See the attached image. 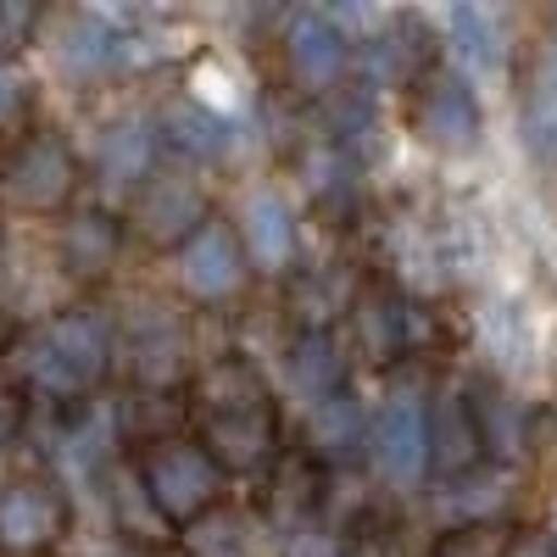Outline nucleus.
<instances>
[{
    "label": "nucleus",
    "instance_id": "nucleus-22",
    "mask_svg": "<svg viewBox=\"0 0 557 557\" xmlns=\"http://www.w3.org/2000/svg\"><path fill=\"white\" fill-rule=\"evenodd\" d=\"M469 412H474V430H480V451L485 457H519L524 451V412H519L513 396L480 385L469 396Z\"/></svg>",
    "mask_w": 557,
    "mask_h": 557
},
{
    "label": "nucleus",
    "instance_id": "nucleus-36",
    "mask_svg": "<svg viewBox=\"0 0 557 557\" xmlns=\"http://www.w3.org/2000/svg\"><path fill=\"white\" fill-rule=\"evenodd\" d=\"M341 557H380L374 546H357V552H341Z\"/></svg>",
    "mask_w": 557,
    "mask_h": 557
},
{
    "label": "nucleus",
    "instance_id": "nucleus-27",
    "mask_svg": "<svg viewBox=\"0 0 557 557\" xmlns=\"http://www.w3.org/2000/svg\"><path fill=\"white\" fill-rule=\"evenodd\" d=\"M184 546L190 557H257V541H251V524L240 513H207L184 530Z\"/></svg>",
    "mask_w": 557,
    "mask_h": 557
},
{
    "label": "nucleus",
    "instance_id": "nucleus-25",
    "mask_svg": "<svg viewBox=\"0 0 557 557\" xmlns=\"http://www.w3.org/2000/svg\"><path fill=\"white\" fill-rule=\"evenodd\" d=\"M168 146H178L184 157H196V162H212V157H223L228 151V128H223V117H212L207 107H196V101H178V107H168Z\"/></svg>",
    "mask_w": 557,
    "mask_h": 557
},
{
    "label": "nucleus",
    "instance_id": "nucleus-2",
    "mask_svg": "<svg viewBox=\"0 0 557 557\" xmlns=\"http://www.w3.org/2000/svg\"><path fill=\"white\" fill-rule=\"evenodd\" d=\"M112 368V323L101 307H67L57 318L34 323L12 351V374L23 391H39L51 401H84Z\"/></svg>",
    "mask_w": 557,
    "mask_h": 557
},
{
    "label": "nucleus",
    "instance_id": "nucleus-6",
    "mask_svg": "<svg viewBox=\"0 0 557 557\" xmlns=\"http://www.w3.org/2000/svg\"><path fill=\"white\" fill-rule=\"evenodd\" d=\"M407 117H412V134L441 157H469L480 146V101L457 73L430 67L412 84V112Z\"/></svg>",
    "mask_w": 557,
    "mask_h": 557
},
{
    "label": "nucleus",
    "instance_id": "nucleus-33",
    "mask_svg": "<svg viewBox=\"0 0 557 557\" xmlns=\"http://www.w3.org/2000/svg\"><path fill=\"white\" fill-rule=\"evenodd\" d=\"M290 557H341V546L323 530H296L290 535Z\"/></svg>",
    "mask_w": 557,
    "mask_h": 557
},
{
    "label": "nucleus",
    "instance_id": "nucleus-21",
    "mask_svg": "<svg viewBox=\"0 0 557 557\" xmlns=\"http://www.w3.org/2000/svg\"><path fill=\"white\" fill-rule=\"evenodd\" d=\"M285 362H290V385L307 396V407L323 401V396H335V391H346V357H341L330 330H301Z\"/></svg>",
    "mask_w": 557,
    "mask_h": 557
},
{
    "label": "nucleus",
    "instance_id": "nucleus-32",
    "mask_svg": "<svg viewBox=\"0 0 557 557\" xmlns=\"http://www.w3.org/2000/svg\"><path fill=\"white\" fill-rule=\"evenodd\" d=\"M23 107H28V89H23L17 67L0 62V128H12V123L23 117Z\"/></svg>",
    "mask_w": 557,
    "mask_h": 557
},
{
    "label": "nucleus",
    "instance_id": "nucleus-3",
    "mask_svg": "<svg viewBox=\"0 0 557 557\" xmlns=\"http://www.w3.org/2000/svg\"><path fill=\"white\" fill-rule=\"evenodd\" d=\"M139 502L168 530H190L196 519L218 513L223 502V469L190 435H168L139 446Z\"/></svg>",
    "mask_w": 557,
    "mask_h": 557
},
{
    "label": "nucleus",
    "instance_id": "nucleus-20",
    "mask_svg": "<svg viewBox=\"0 0 557 557\" xmlns=\"http://www.w3.org/2000/svg\"><path fill=\"white\" fill-rule=\"evenodd\" d=\"M502 502H507V474L469 469V474H457V480H441L435 519L446 530H485L491 513H502Z\"/></svg>",
    "mask_w": 557,
    "mask_h": 557
},
{
    "label": "nucleus",
    "instance_id": "nucleus-13",
    "mask_svg": "<svg viewBox=\"0 0 557 557\" xmlns=\"http://www.w3.org/2000/svg\"><path fill=\"white\" fill-rule=\"evenodd\" d=\"M57 57L78 84H89V78H107V73H117L128 62V39L101 12H73L62 23V34H57Z\"/></svg>",
    "mask_w": 557,
    "mask_h": 557
},
{
    "label": "nucleus",
    "instance_id": "nucleus-23",
    "mask_svg": "<svg viewBox=\"0 0 557 557\" xmlns=\"http://www.w3.org/2000/svg\"><path fill=\"white\" fill-rule=\"evenodd\" d=\"M446 28H451L457 57L469 62V67H480V73H496L502 67L507 45H502V17L496 12H485V7H451Z\"/></svg>",
    "mask_w": 557,
    "mask_h": 557
},
{
    "label": "nucleus",
    "instance_id": "nucleus-1",
    "mask_svg": "<svg viewBox=\"0 0 557 557\" xmlns=\"http://www.w3.org/2000/svg\"><path fill=\"white\" fill-rule=\"evenodd\" d=\"M201 407V451L223 474H262L278 457V407L262 385V374L240 357L212 362L196 380Z\"/></svg>",
    "mask_w": 557,
    "mask_h": 557
},
{
    "label": "nucleus",
    "instance_id": "nucleus-9",
    "mask_svg": "<svg viewBox=\"0 0 557 557\" xmlns=\"http://www.w3.org/2000/svg\"><path fill=\"white\" fill-rule=\"evenodd\" d=\"M251 278V262L240 251V235L223 218H207L190 240L178 246V285L196 301H228Z\"/></svg>",
    "mask_w": 557,
    "mask_h": 557
},
{
    "label": "nucleus",
    "instance_id": "nucleus-19",
    "mask_svg": "<svg viewBox=\"0 0 557 557\" xmlns=\"http://www.w3.org/2000/svg\"><path fill=\"white\" fill-rule=\"evenodd\" d=\"M480 430H474V412H469V396H441L435 412H430V462L441 469V480H457L480 469Z\"/></svg>",
    "mask_w": 557,
    "mask_h": 557
},
{
    "label": "nucleus",
    "instance_id": "nucleus-7",
    "mask_svg": "<svg viewBox=\"0 0 557 557\" xmlns=\"http://www.w3.org/2000/svg\"><path fill=\"white\" fill-rule=\"evenodd\" d=\"M207 190L190 173H146L134 184V201H128V223L146 246H184L207 223Z\"/></svg>",
    "mask_w": 557,
    "mask_h": 557
},
{
    "label": "nucleus",
    "instance_id": "nucleus-14",
    "mask_svg": "<svg viewBox=\"0 0 557 557\" xmlns=\"http://www.w3.org/2000/svg\"><path fill=\"white\" fill-rule=\"evenodd\" d=\"M430 67H435V34L424 17L407 12L368 39V73L380 84H418Z\"/></svg>",
    "mask_w": 557,
    "mask_h": 557
},
{
    "label": "nucleus",
    "instance_id": "nucleus-29",
    "mask_svg": "<svg viewBox=\"0 0 557 557\" xmlns=\"http://www.w3.org/2000/svg\"><path fill=\"white\" fill-rule=\"evenodd\" d=\"M23 424H28V391L12 374V362L0 357V441H17Z\"/></svg>",
    "mask_w": 557,
    "mask_h": 557
},
{
    "label": "nucleus",
    "instance_id": "nucleus-11",
    "mask_svg": "<svg viewBox=\"0 0 557 557\" xmlns=\"http://www.w3.org/2000/svg\"><path fill=\"white\" fill-rule=\"evenodd\" d=\"M307 457L323 469H351L357 457H368V418L351 391H335L312 401L307 412Z\"/></svg>",
    "mask_w": 557,
    "mask_h": 557
},
{
    "label": "nucleus",
    "instance_id": "nucleus-26",
    "mask_svg": "<svg viewBox=\"0 0 557 557\" xmlns=\"http://www.w3.org/2000/svg\"><path fill=\"white\" fill-rule=\"evenodd\" d=\"M524 146L535 162H546L557 173V84L541 73H530L524 84Z\"/></svg>",
    "mask_w": 557,
    "mask_h": 557
},
{
    "label": "nucleus",
    "instance_id": "nucleus-18",
    "mask_svg": "<svg viewBox=\"0 0 557 557\" xmlns=\"http://www.w3.org/2000/svg\"><path fill=\"white\" fill-rule=\"evenodd\" d=\"M357 341H362L368 362H380V368L407 357L412 351V307H407V296L391 290V285H368L357 296Z\"/></svg>",
    "mask_w": 557,
    "mask_h": 557
},
{
    "label": "nucleus",
    "instance_id": "nucleus-28",
    "mask_svg": "<svg viewBox=\"0 0 557 557\" xmlns=\"http://www.w3.org/2000/svg\"><path fill=\"white\" fill-rule=\"evenodd\" d=\"M330 128H335V146H341L346 162L380 151V123H374V107H368V96H346V101L335 107V123H330Z\"/></svg>",
    "mask_w": 557,
    "mask_h": 557
},
{
    "label": "nucleus",
    "instance_id": "nucleus-10",
    "mask_svg": "<svg viewBox=\"0 0 557 557\" xmlns=\"http://www.w3.org/2000/svg\"><path fill=\"white\" fill-rule=\"evenodd\" d=\"M351 62V39L341 34V23L330 12H296L290 28H285V67H290V84L318 96L330 89Z\"/></svg>",
    "mask_w": 557,
    "mask_h": 557
},
{
    "label": "nucleus",
    "instance_id": "nucleus-34",
    "mask_svg": "<svg viewBox=\"0 0 557 557\" xmlns=\"http://www.w3.org/2000/svg\"><path fill=\"white\" fill-rule=\"evenodd\" d=\"M507 557H557V541H513Z\"/></svg>",
    "mask_w": 557,
    "mask_h": 557
},
{
    "label": "nucleus",
    "instance_id": "nucleus-5",
    "mask_svg": "<svg viewBox=\"0 0 557 557\" xmlns=\"http://www.w3.org/2000/svg\"><path fill=\"white\" fill-rule=\"evenodd\" d=\"M73 524V502L57 480L23 474L0 485V557H45Z\"/></svg>",
    "mask_w": 557,
    "mask_h": 557
},
{
    "label": "nucleus",
    "instance_id": "nucleus-35",
    "mask_svg": "<svg viewBox=\"0 0 557 557\" xmlns=\"http://www.w3.org/2000/svg\"><path fill=\"white\" fill-rule=\"evenodd\" d=\"M541 67H546V78L557 84V17H552V39H546V62H541Z\"/></svg>",
    "mask_w": 557,
    "mask_h": 557
},
{
    "label": "nucleus",
    "instance_id": "nucleus-17",
    "mask_svg": "<svg viewBox=\"0 0 557 557\" xmlns=\"http://www.w3.org/2000/svg\"><path fill=\"white\" fill-rule=\"evenodd\" d=\"M235 235H240L246 262H257L268 273L290 268V257H296V223H290V207H285L278 190H251L246 196V212H240Z\"/></svg>",
    "mask_w": 557,
    "mask_h": 557
},
{
    "label": "nucleus",
    "instance_id": "nucleus-24",
    "mask_svg": "<svg viewBox=\"0 0 557 557\" xmlns=\"http://www.w3.org/2000/svg\"><path fill=\"white\" fill-rule=\"evenodd\" d=\"M268 485H273V519L307 530L312 507H318V469H312V457H273Z\"/></svg>",
    "mask_w": 557,
    "mask_h": 557
},
{
    "label": "nucleus",
    "instance_id": "nucleus-8",
    "mask_svg": "<svg viewBox=\"0 0 557 557\" xmlns=\"http://www.w3.org/2000/svg\"><path fill=\"white\" fill-rule=\"evenodd\" d=\"M368 457L391 485H412L430 469V407L418 401V391H396L374 424H368Z\"/></svg>",
    "mask_w": 557,
    "mask_h": 557
},
{
    "label": "nucleus",
    "instance_id": "nucleus-16",
    "mask_svg": "<svg viewBox=\"0 0 557 557\" xmlns=\"http://www.w3.org/2000/svg\"><path fill=\"white\" fill-rule=\"evenodd\" d=\"M128 351H134V385L139 391H173L178 374H184V357H190L173 312H146L139 318L128 330Z\"/></svg>",
    "mask_w": 557,
    "mask_h": 557
},
{
    "label": "nucleus",
    "instance_id": "nucleus-12",
    "mask_svg": "<svg viewBox=\"0 0 557 557\" xmlns=\"http://www.w3.org/2000/svg\"><path fill=\"white\" fill-rule=\"evenodd\" d=\"M123 246H128V228L112 218V212H101V207H89V212H73L67 223H62V246H57V257H62V268L73 273V278H107L117 262H123Z\"/></svg>",
    "mask_w": 557,
    "mask_h": 557
},
{
    "label": "nucleus",
    "instance_id": "nucleus-31",
    "mask_svg": "<svg viewBox=\"0 0 557 557\" xmlns=\"http://www.w3.org/2000/svg\"><path fill=\"white\" fill-rule=\"evenodd\" d=\"M435 557H507V541L485 524V530H446Z\"/></svg>",
    "mask_w": 557,
    "mask_h": 557
},
{
    "label": "nucleus",
    "instance_id": "nucleus-30",
    "mask_svg": "<svg viewBox=\"0 0 557 557\" xmlns=\"http://www.w3.org/2000/svg\"><path fill=\"white\" fill-rule=\"evenodd\" d=\"M39 28V7H23V0H0V62L17 57L23 45Z\"/></svg>",
    "mask_w": 557,
    "mask_h": 557
},
{
    "label": "nucleus",
    "instance_id": "nucleus-4",
    "mask_svg": "<svg viewBox=\"0 0 557 557\" xmlns=\"http://www.w3.org/2000/svg\"><path fill=\"white\" fill-rule=\"evenodd\" d=\"M0 196H7L17 212H62L78 196V157L57 128H34L23 134L12 157L0 162Z\"/></svg>",
    "mask_w": 557,
    "mask_h": 557
},
{
    "label": "nucleus",
    "instance_id": "nucleus-15",
    "mask_svg": "<svg viewBox=\"0 0 557 557\" xmlns=\"http://www.w3.org/2000/svg\"><path fill=\"white\" fill-rule=\"evenodd\" d=\"M96 178L107 190H134L146 173H157V128L146 117H117L96 139Z\"/></svg>",
    "mask_w": 557,
    "mask_h": 557
}]
</instances>
